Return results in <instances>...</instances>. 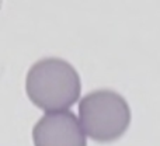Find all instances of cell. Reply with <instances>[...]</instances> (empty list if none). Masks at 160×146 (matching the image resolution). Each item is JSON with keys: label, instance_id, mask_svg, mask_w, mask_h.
<instances>
[{"label": "cell", "instance_id": "2", "mask_svg": "<svg viewBox=\"0 0 160 146\" xmlns=\"http://www.w3.org/2000/svg\"><path fill=\"white\" fill-rule=\"evenodd\" d=\"M79 122L86 135L98 143L118 141L129 128V104L114 90H94L80 100Z\"/></svg>", "mask_w": 160, "mask_h": 146}, {"label": "cell", "instance_id": "3", "mask_svg": "<svg viewBox=\"0 0 160 146\" xmlns=\"http://www.w3.org/2000/svg\"><path fill=\"white\" fill-rule=\"evenodd\" d=\"M34 146H87L78 117L69 110L48 111L32 129Z\"/></svg>", "mask_w": 160, "mask_h": 146}, {"label": "cell", "instance_id": "1", "mask_svg": "<svg viewBox=\"0 0 160 146\" xmlns=\"http://www.w3.org/2000/svg\"><path fill=\"white\" fill-rule=\"evenodd\" d=\"M25 91L34 105L48 111L68 110L78 103L82 82L78 70L61 58H44L31 66Z\"/></svg>", "mask_w": 160, "mask_h": 146}]
</instances>
